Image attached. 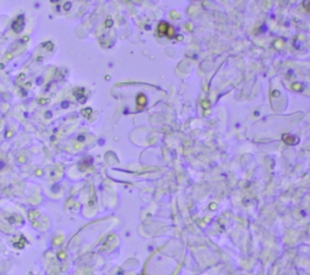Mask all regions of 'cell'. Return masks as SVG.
<instances>
[{"label":"cell","mask_w":310,"mask_h":275,"mask_svg":"<svg viewBox=\"0 0 310 275\" xmlns=\"http://www.w3.org/2000/svg\"><path fill=\"white\" fill-rule=\"evenodd\" d=\"M23 27H24V17H23V15H19L12 23V29L16 33H21Z\"/></svg>","instance_id":"6da1fadb"},{"label":"cell","mask_w":310,"mask_h":275,"mask_svg":"<svg viewBox=\"0 0 310 275\" xmlns=\"http://www.w3.org/2000/svg\"><path fill=\"white\" fill-rule=\"evenodd\" d=\"M138 102H139V104H141V106H143V104L146 103V98L143 97V96H139V98H138Z\"/></svg>","instance_id":"3957f363"},{"label":"cell","mask_w":310,"mask_h":275,"mask_svg":"<svg viewBox=\"0 0 310 275\" xmlns=\"http://www.w3.org/2000/svg\"><path fill=\"white\" fill-rule=\"evenodd\" d=\"M293 89L294 90H300L302 87H299V85H293Z\"/></svg>","instance_id":"277c9868"},{"label":"cell","mask_w":310,"mask_h":275,"mask_svg":"<svg viewBox=\"0 0 310 275\" xmlns=\"http://www.w3.org/2000/svg\"><path fill=\"white\" fill-rule=\"evenodd\" d=\"M158 31H159V34H161V35H167V31H170V26H168V23H165V22H161L160 24H159V27H158Z\"/></svg>","instance_id":"7a4b0ae2"}]
</instances>
